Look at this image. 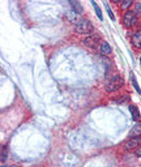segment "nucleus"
Masks as SVG:
<instances>
[{
  "label": "nucleus",
  "instance_id": "nucleus-5",
  "mask_svg": "<svg viewBox=\"0 0 141 167\" xmlns=\"http://www.w3.org/2000/svg\"><path fill=\"white\" fill-rule=\"evenodd\" d=\"M123 22H124L125 26H133L136 22H137V14H136L135 10H129L128 9L127 12H125L124 17H123Z\"/></svg>",
  "mask_w": 141,
  "mask_h": 167
},
{
  "label": "nucleus",
  "instance_id": "nucleus-18",
  "mask_svg": "<svg viewBox=\"0 0 141 167\" xmlns=\"http://www.w3.org/2000/svg\"><path fill=\"white\" fill-rule=\"evenodd\" d=\"M140 63H141V57H140Z\"/></svg>",
  "mask_w": 141,
  "mask_h": 167
},
{
  "label": "nucleus",
  "instance_id": "nucleus-10",
  "mask_svg": "<svg viewBox=\"0 0 141 167\" xmlns=\"http://www.w3.org/2000/svg\"><path fill=\"white\" fill-rule=\"evenodd\" d=\"M69 4L72 5L73 8V12L77 13V14H80V13H82V8H81L80 3H76V1H69Z\"/></svg>",
  "mask_w": 141,
  "mask_h": 167
},
{
  "label": "nucleus",
  "instance_id": "nucleus-15",
  "mask_svg": "<svg viewBox=\"0 0 141 167\" xmlns=\"http://www.w3.org/2000/svg\"><path fill=\"white\" fill-rule=\"evenodd\" d=\"M128 98H129V95H128V94H124V95H123L122 98H118L116 102H119V103H123V102L128 101Z\"/></svg>",
  "mask_w": 141,
  "mask_h": 167
},
{
  "label": "nucleus",
  "instance_id": "nucleus-7",
  "mask_svg": "<svg viewBox=\"0 0 141 167\" xmlns=\"http://www.w3.org/2000/svg\"><path fill=\"white\" fill-rule=\"evenodd\" d=\"M141 136V121H137L129 132V137H140Z\"/></svg>",
  "mask_w": 141,
  "mask_h": 167
},
{
  "label": "nucleus",
  "instance_id": "nucleus-13",
  "mask_svg": "<svg viewBox=\"0 0 141 167\" xmlns=\"http://www.w3.org/2000/svg\"><path fill=\"white\" fill-rule=\"evenodd\" d=\"M131 78H132V85H133V88H135V89H136V91H137V93L141 95V89H140V86L137 85V81H136L135 76H132V77H131Z\"/></svg>",
  "mask_w": 141,
  "mask_h": 167
},
{
  "label": "nucleus",
  "instance_id": "nucleus-1",
  "mask_svg": "<svg viewBox=\"0 0 141 167\" xmlns=\"http://www.w3.org/2000/svg\"><path fill=\"white\" fill-rule=\"evenodd\" d=\"M73 29H75V31L77 34H88V35L93 34V30H94L90 21L86 20V18H82V17H80L73 23Z\"/></svg>",
  "mask_w": 141,
  "mask_h": 167
},
{
  "label": "nucleus",
  "instance_id": "nucleus-3",
  "mask_svg": "<svg viewBox=\"0 0 141 167\" xmlns=\"http://www.w3.org/2000/svg\"><path fill=\"white\" fill-rule=\"evenodd\" d=\"M99 39H101V35H99L98 33H93V34H90V35L85 37V38L82 39V44L86 47V48L91 50V51H95V50L98 48Z\"/></svg>",
  "mask_w": 141,
  "mask_h": 167
},
{
  "label": "nucleus",
  "instance_id": "nucleus-9",
  "mask_svg": "<svg viewBox=\"0 0 141 167\" xmlns=\"http://www.w3.org/2000/svg\"><path fill=\"white\" fill-rule=\"evenodd\" d=\"M129 111H131V114H132L133 120L138 121V120H140V111H138L137 107L133 106V104H129Z\"/></svg>",
  "mask_w": 141,
  "mask_h": 167
},
{
  "label": "nucleus",
  "instance_id": "nucleus-8",
  "mask_svg": "<svg viewBox=\"0 0 141 167\" xmlns=\"http://www.w3.org/2000/svg\"><path fill=\"white\" fill-rule=\"evenodd\" d=\"M132 44L136 48H141V30H137L132 35Z\"/></svg>",
  "mask_w": 141,
  "mask_h": 167
},
{
  "label": "nucleus",
  "instance_id": "nucleus-4",
  "mask_svg": "<svg viewBox=\"0 0 141 167\" xmlns=\"http://www.w3.org/2000/svg\"><path fill=\"white\" fill-rule=\"evenodd\" d=\"M141 146V137H129L124 144L123 148L125 150H133V149H138Z\"/></svg>",
  "mask_w": 141,
  "mask_h": 167
},
{
  "label": "nucleus",
  "instance_id": "nucleus-12",
  "mask_svg": "<svg viewBox=\"0 0 141 167\" xmlns=\"http://www.w3.org/2000/svg\"><path fill=\"white\" fill-rule=\"evenodd\" d=\"M132 4H133L132 0H123V3L120 4V7H122V9H128Z\"/></svg>",
  "mask_w": 141,
  "mask_h": 167
},
{
  "label": "nucleus",
  "instance_id": "nucleus-14",
  "mask_svg": "<svg viewBox=\"0 0 141 167\" xmlns=\"http://www.w3.org/2000/svg\"><path fill=\"white\" fill-rule=\"evenodd\" d=\"M104 8H106V10H107V13H109L110 18H111V20H115V16H114V13L111 12V8L109 7V4H107L106 1H104Z\"/></svg>",
  "mask_w": 141,
  "mask_h": 167
},
{
  "label": "nucleus",
  "instance_id": "nucleus-17",
  "mask_svg": "<svg viewBox=\"0 0 141 167\" xmlns=\"http://www.w3.org/2000/svg\"><path fill=\"white\" fill-rule=\"evenodd\" d=\"M136 155H138V157H141V146L138 149H136Z\"/></svg>",
  "mask_w": 141,
  "mask_h": 167
},
{
  "label": "nucleus",
  "instance_id": "nucleus-2",
  "mask_svg": "<svg viewBox=\"0 0 141 167\" xmlns=\"http://www.w3.org/2000/svg\"><path fill=\"white\" fill-rule=\"evenodd\" d=\"M123 85H124V80H123L122 76L112 75V76H110L106 80V82H104V90L109 91V93H112V91L119 90Z\"/></svg>",
  "mask_w": 141,
  "mask_h": 167
},
{
  "label": "nucleus",
  "instance_id": "nucleus-11",
  "mask_svg": "<svg viewBox=\"0 0 141 167\" xmlns=\"http://www.w3.org/2000/svg\"><path fill=\"white\" fill-rule=\"evenodd\" d=\"M91 5H93V8H94V10H95V14L98 16V18L99 20H103V16H102V12H101V8L98 7V4H97L95 1H91Z\"/></svg>",
  "mask_w": 141,
  "mask_h": 167
},
{
  "label": "nucleus",
  "instance_id": "nucleus-6",
  "mask_svg": "<svg viewBox=\"0 0 141 167\" xmlns=\"http://www.w3.org/2000/svg\"><path fill=\"white\" fill-rule=\"evenodd\" d=\"M99 52H101L103 56H109V55L111 54V47H110V44L104 41L101 42V44H99Z\"/></svg>",
  "mask_w": 141,
  "mask_h": 167
},
{
  "label": "nucleus",
  "instance_id": "nucleus-16",
  "mask_svg": "<svg viewBox=\"0 0 141 167\" xmlns=\"http://www.w3.org/2000/svg\"><path fill=\"white\" fill-rule=\"evenodd\" d=\"M5 159H7V150H5V148L3 146V149H1V162H4Z\"/></svg>",
  "mask_w": 141,
  "mask_h": 167
}]
</instances>
